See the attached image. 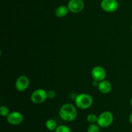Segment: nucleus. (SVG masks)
<instances>
[{
	"label": "nucleus",
	"instance_id": "21",
	"mask_svg": "<svg viewBox=\"0 0 132 132\" xmlns=\"http://www.w3.org/2000/svg\"><path fill=\"white\" fill-rule=\"evenodd\" d=\"M131 30H132V24H131Z\"/></svg>",
	"mask_w": 132,
	"mask_h": 132
},
{
	"label": "nucleus",
	"instance_id": "10",
	"mask_svg": "<svg viewBox=\"0 0 132 132\" xmlns=\"http://www.w3.org/2000/svg\"><path fill=\"white\" fill-rule=\"evenodd\" d=\"M98 89L102 94H108L112 90V85L109 81L103 80L99 82Z\"/></svg>",
	"mask_w": 132,
	"mask_h": 132
},
{
	"label": "nucleus",
	"instance_id": "20",
	"mask_svg": "<svg viewBox=\"0 0 132 132\" xmlns=\"http://www.w3.org/2000/svg\"><path fill=\"white\" fill-rule=\"evenodd\" d=\"M131 107H132V98H131Z\"/></svg>",
	"mask_w": 132,
	"mask_h": 132
},
{
	"label": "nucleus",
	"instance_id": "2",
	"mask_svg": "<svg viewBox=\"0 0 132 132\" xmlns=\"http://www.w3.org/2000/svg\"><path fill=\"white\" fill-rule=\"evenodd\" d=\"M75 102L79 108L85 110L91 106L93 103V99L88 94H81L76 97Z\"/></svg>",
	"mask_w": 132,
	"mask_h": 132
},
{
	"label": "nucleus",
	"instance_id": "16",
	"mask_svg": "<svg viewBox=\"0 0 132 132\" xmlns=\"http://www.w3.org/2000/svg\"><path fill=\"white\" fill-rule=\"evenodd\" d=\"M9 109L5 106H1L0 107V114L3 117H6L9 114Z\"/></svg>",
	"mask_w": 132,
	"mask_h": 132
},
{
	"label": "nucleus",
	"instance_id": "18",
	"mask_svg": "<svg viewBox=\"0 0 132 132\" xmlns=\"http://www.w3.org/2000/svg\"><path fill=\"white\" fill-rule=\"evenodd\" d=\"M98 85H99V82H98L97 81H95V80H94V81L93 82V86H98Z\"/></svg>",
	"mask_w": 132,
	"mask_h": 132
},
{
	"label": "nucleus",
	"instance_id": "12",
	"mask_svg": "<svg viewBox=\"0 0 132 132\" xmlns=\"http://www.w3.org/2000/svg\"><path fill=\"white\" fill-rule=\"evenodd\" d=\"M46 127L50 131H54L57 128L56 122L54 119H50L46 122Z\"/></svg>",
	"mask_w": 132,
	"mask_h": 132
},
{
	"label": "nucleus",
	"instance_id": "5",
	"mask_svg": "<svg viewBox=\"0 0 132 132\" xmlns=\"http://www.w3.org/2000/svg\"><path fill=\"white\" fill-rule=\"evenodd\" d=\"M101 7L107 12H113L119 7V3L117 0H102Z\"/></svg>",
	"mask_w": 132,
	"mask_h": 132
},
{
	"label": "nucleus",
	"instance_id": "6",
	"mask_svg": "<svg viewBox=\"0 0 132 132\" xmlns=\"http://www.w3.org/2000/svg\"><path fill=\"white\" fill-rule=\"evenodd\" d=\"M85 4L82 0H70L68 3L69 11L73 13H79L84 9Z\"/></svg>",
	"mask_w": 132,
	"mask_h": 132
},
{
	"label": "nucleus",
	"instance_id": "8",
	"mask_svg": "<svg viewBox=\"0 0 132 132\" xmlns=\"http://www.w3.org/2000/svg\"><path fill=\"white\" fill-rule=\"evenodd\" d=\"M23 117L21 113L18 112H12L7 116V121L12 125H18L23 122Z\"/></svg>",
	"mask_w": 132,
	"mask_h": 132
},
{
	"label": "nucleus",
	"instance_id": "9",
	"mask_svg": "<svg viewBox=\"0 0 132 132\" xmlns=\"http://www.w3.org/2000/svg\"><path fill=\"white\" fill-rule=\"evenodd\" d=\"M29 85V79L25 76H21L15 82V88L19 92H23L28 88Z\"/></svg>",
	"mask_w": 132,
	"mask_h": 132
},
{
	"label": "nucleus",
	"instance_id": "11",
	"mask_svg": "<svg viewBox=\"0 0 132 132\" xmlns=\"http://www.w3.org/2000/svg\"><path fill=\"white\" fill-rule=\"evenodd\" d=\"M68 11H69V9H68V6L61 5V6H59V7L57 8L55 14L56 16L59 17V18H63V17L66 16L68 14Z\"/></svg>",
	"mask_w": 132,
	"mask_h": 132
},
{
	"label": "nucleus",
	"instance_id": "19",
	"mask_svg": "<svg viewBox=\"0 0 132 132\" xmlns=\"http://www.w3.org/2000/svg\"><path fill=\"white\" fill-rule=\"evenodd\" d=\"M129 121H130V122L132 124V113L130 114V117H129Z\"/></svg>",
	"mask_w": 132,
	"mask_h": 132
},
{
	"label": "nucleus",
	"instance_id": "17",
	"mask_svg": "<svg viewBox=\"0 0 132 132\" xmlns=\"http://www.w3.org/2000/svg\"><path fill=\"white\" fill-rule=\"evenodd\" d=\"M47 96H48V98L53 99V98L55 96V92L53 91V90H50V91L47 92Z\"/></svg>",
	"mask_w": 132,
	"mask_h": 132
},
{
	"label": "nucleus",
	"instance_id": "1",
	"mask_svg": "<svg viewBox=\"0 0 132 132\" xmlns=\"http://www.w3.org/2000/svg\"><path fill=\"white\" fill-rule=\"evenodd\" d=\"M77 115L76 107L72 104H65L61 106L59 110L61 118L65 121H72L76 118Z\"/></svg>",
	"mask_w": 132,
	"mask_h": 132
},
{
	"label": "nucleus",
	"instance_id": "7",
	"mask_svg": "<svg viewBox=\"0 0 132 132\" xmlns=\"http://www.w3.org/2000/svg\"><path fill=\"white\" fill-rule=\"evenodd\" d=\"M92 77L94 80L97 81H101L105 79L106 73V71L103 67H95L92 69L91 72Z\"/></svg>",
	"mask_w": 132,
	"mask_h": 132
},
{
	"label": "nucleus",
	"instance_id": "3",
	"mask_svg": "<svg viewBox=\"0 0 132 132\" xmlns=\"http://www.w3.org/2000/svg\"><path fill=\"white\" fill-rule=\"evenodd\" d=\"M113 121V116L110 112H104L98 117L97 124L101 128H107L110 126Z\"/></svg>",
	"mask_w": 132,
	"mask_h": 132
},
{
	"label": "nucleus",
	"instance_id": "13",
	"mask_svg": "<svg viewBox=\"0 0 132 132\" xmlns=\"http://www.w3.org/2000/svg\"><path fill=\"white\" fill-rule=\"evenodd\" d=\"M87 121L88 122L91 124H94L95 122H97L98 120V117L95 114H93V113H91V114H89L88 116H87Z\"/></svg>",
	"mask_w": 132,
	"mask_h": 132
},
{
	"label": "nucleus",
	"instance_id": "4",
	"mask_svg": "<svg viewBox=\"0 0 132 132\" xmlns=\"http://www.w3.org/2000/svg\"><path fill=\"white\" fill-rule=\"evenodd\" d=\"M48 98L47 92L43 89H37L31 95V100L35 104L42 103Z\"/></svg>",
	"mask_w": 132,
	"mask_h": 132
},
{
	"label": "nucleus",
	"instance_id": "14",
	"mask_svg": "<svg viewBox=\"0 0 132 132\" xmlns=\"http://www.w3.org/2000/svg\"><path fill=\"white\" fill-rule=\"evenodd\" d=\"M87 132H100L99 125H95V124H91L88 126L87 130Z\"/></svg>",
	"mask_w": 132,
	"mask_h": 132
},
{
	"label": "nucleus",
	"instance_id": "15",
	"mask_svg": "<svg viewBox=\"0 0 132 132\" xmlns=\"http://www.w3.org/2000/svg\"><path fill=\"white\" fill-rule=\"evenodd\" d=\"M55 132H72L70 129L67 126L64 125H61L57 127L56 130H55Z\"/></svg>",
	"mask_w": 132,
	"mask_h": 132
}]
</instances>
